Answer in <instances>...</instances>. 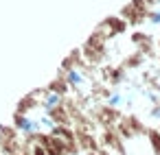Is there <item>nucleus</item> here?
Instances as JSON below:
<instances>
[{
  "label": "nucleus",
  "mask_w": 160,
  "mask_h": 155,
  "mask_svg": "<svg viewBox=\"0 0 160 155\" xmlns=\"http://www.w3.org/2000/svg\"><path fill=\"white\" fill-rule=\"evenodd\" d=\"M123 103H125V96H123L121 92H112V94L108 96V105H110V107H121Z\"/></svg>",
  "instance_id": "obj_4"
},
{
  "label": "nucleus",
  "mask_w": 160,
  "mask_h": 155,
  "mask_svg": "<svg viewBox=\"0 0 160 155\" xmlns=\"http://www.w3.org/2000/svg\"><path fill=\"white\" fill-rule=\"evenodd\" d=\"M64 81L68 83V87H75L77 92H83L88 87V77L79 70V68H70L64 77Z\"/></svg>",
  "instance_id": "obj_1"
},
{
  "label": "nucleus",
  "mask_w": 160,
  "mask_h": 155,
  "mask_svg": "<svg viewBox=\"0 0 160 155\" xmlns=\"http://www.w3.org/2000/svg\"><path fill=\"white\" fill-rule=\"evenodd\" d=\"M149 20H151V24H160V11H151Z\"/></svg>",
  "instance_id": "obj_5"
},
{
  "label": "nucleus",
  "mask_w": 160,
  "mask_h": 155,
  "mask_svg": "<svg viewBox=\"0 0 160 155\" xmlns=\"http://www.w3.org/2000/svg\"><path fill=\"white\" fill-rule=\"evenodd\" d=\"M16 129H18L22 135H33V133L40 131V129H38V122H35L33 118H29L24 111H20V114L16 116Z\"/></svg>",
  "instance_id": "obj_2"
},
{
  "label": "nucleus",
  "mask_w": 160,
  "mask_h": 155,
  "mask_svg": "<svg viewBox=\"0 0 160 155\" xmlns=\"http://www.w3.org/2000/svg\"><path fill=\"white\" fill-rule=\"evenodd\" d=\"M62 105V94L59 92H55V90H51V92H46L44 94V101H42V109L48 114V111H53L55 107H59Z\"/></svg>",
  "instance_id": "obj_3"
},
{
  "label": "nucleus",
  "mask_w": 160,
  "mask_h": 155,
  "mask_svg": "<svg viewBox=\"0 0 160 155\" xmlns=\"http://www.w3.org/2000/svg\"><path fill=\"white\" fill-rule=\"evenodd\" d=\"M151 116H153V118H160V107H156V109H153V114H151Z\"/></svg>",
  "instance_id": "obj_6"
}]
</instances>
